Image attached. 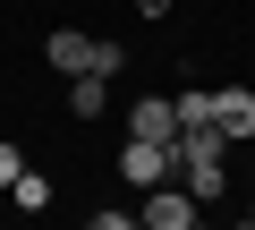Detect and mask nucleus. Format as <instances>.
I'll return each mask as SVG.
<instances>
[{"label": "nucleus", "instance_id": "nucleus-1", "mask_svg": "<svg viewBox=\"0 0 255 230\" xmlns=\"http://www.w3.org/2000/svg\"><path fill=\"white\" fill-rule=\"evenodd\" d=\"M43 51H51V68H60V77H119V60H128L119 43H94V34H77V26H51V43H43Z\"/></svg>", "mask_w": 255, "mask_h": 230}, {"label": "nucleus", "instance_id": "nucleus-2", "mask_svg": "<svg viewBox=\"0 0 255 230\" xmlns=\"http://www.w3.org/2000/svg\"><path fill=\"white\" fill-rule=\"evenodd\" d=\"M119 179H128V188H170V179H179V145L128 137V145H119Z\"/></svg>", "mask_w": 255, "mask_h": 230}, {"label": "nucleus", "instance_id": "nucleus-3", "mask_svg": "<svg viewBox=\"0 0 255 230\" xmlns=\"http://www.w3.org/2000/svg\"><path fill=\"white\" fill-rule=\"evenodd\" d=\"M128 137H145V145H179V102H170V94H136V102H128Z\"/></svg>", "mask_w": 255, "mask_h": 230}, {"label": "nucleus", "instance_id": "nucleus-4", "mask_svg": "<svg viewBox=\"0 0 255 230\" xmlns=\"http://www.w3.org/2000/svg\"><path fill=\"white\" fill-rule=\"evenodd\" d=\"M136 222H145V230H187V222H196V196H187V188H145Z\"/></svg>", "mask_w": 255, "mask_h": 230}, {"label": "nucleus", "instance_id": "nucleus-5", "mask_svg": "<svg viewBox=\"0 0 255 230\" xmlns=\"http://www.w3.org/2000/svg\"><path fill=\"white\" fill-rule=\"evenodd\" d=\"M213 128L238 145V137H255V94H238V85H221L213 94Z\"/></svg>", "mask_w": 255, "mask_h": 230}, {"label": "nucleus", "instance_id": "nucleus-6", "mask_svg": "<svg viewBox=\"0 0 255 230\" xmlns=\"http://www.w3.org/2000/svg\"><path fill=\"white\" fill-rule=\"evenodd\" d=\"M102 102H111V77H68V111L77 120H102Z\"/></svg>", "mask_w": 255, "mask_h": 230}, {"label": "nucleus", "instance_id": "nucleus-7", "mask_svg": "<svg viewBox=\"0 0 255 230\" xmlns=\"http://www.w3.org/2000/svg\"><path fill=\"white\" fill-rule=\"evenodd\" d=\"M179 102V128H213V94L204 85H187V94H170Z\"/></svg>", "mask_w": 255, "mask_h": 230}, {"label": "nucleus", "instance_id": "nucleus-8", "mask_svg": "<svg viewBox=\"0 0 255 230\" xmlns=\"http://www.w3.org/2000/svg\"><path fill=\"white\" fill-rule=\"evenodd\" d=\"M9 196H17L26 213H43V205H51V179H43V171H17V179H9Z\"/></svg>", "mask_w": 255, "mask_h": 230}, {"label": "nucleus", "instance_id": "nucleus-9", "mask_svg": "<svg viewBox=\"0 0 255 230\" xmlns=\"http://www.w3.org/2000/svg\"><path fill=\"white\" fill-rule=\"evenodd\" d=\"M85 230H145L136 213H85Z\"/></svg>", "mask_w": 255, "mask_h": 230}, {"label": "nucleus", "instance_id": "nucleus-10", "mask_svg": "<svg viewBox=\"0 0 255 230\" xmlns=\"http://www.w3.org/2000/svg\"><path fill=\"white\" fill-rule=\"evenodd\" d=\"M17 171H26V162H17V145H0V188H9Z\"/></svg>", "mask_w": 255, "mask_h": 230}, {"label": "nucleus", "instance_id": "nucleus-11", "mask_svg": "<svg viewBox=\"0 0 255 230\" xmlns=\"http://www.w3.org/2000/svg\"><path fill=\"white\" fill-rule=\"evenodd\" d=\"M136 9H145V17H170V0H136Z\"/></svg>", "mask_w": 255, "mask_h": 230}, {"label": "nucleus", "instance_id": "nucleus-12", "mask_svg": "<svg viewBox=\"0 0 255 230\" xmlns=\"http://www.w3.org/2000/svg\"><path fill=\"white\" fill-rule=\"evenodd\" d=\"M187 230H204V222H187Z\"/></svg>", "mask_w": 255, "mask_h": 230}, {"label": "nucleus", "instance_id": "nucleus-13", "mask_svg": "<svg viewBox=\"0 0 255 230\" xmlns=\"http://www.w3.org/2000/svg\"><path fill=\"white\" fill-rule=\"evenodd\" d=\"M247 222H255V205H247Z\"/></svg>", "mask_w": 255, "mask_h": 230}]
</instances>
